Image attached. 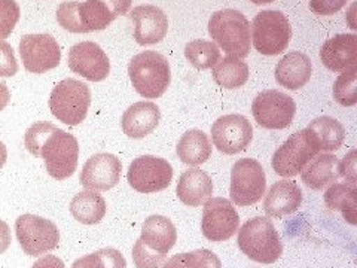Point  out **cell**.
<instances>
[{"mask_svg": "<svg viewBox=\"0 0 357 268\" xmlns=\"http://www.w3.org/2000/svg\"><path fill=\"white\" fill-rule=\"evenodd\" d=\"M26 149L40 156L51 177L64 181L70 177L79 160V144L73 134L55 127L51 122H35L24 136Z\"/></svg>", "mask_w": 357, "mask_h": 268, "instance_id": "1", "label": "cell"}, {"mask_svg": "<svg viewBox=\"0 0 357 268\" xmlns=\"http://www.w3.org/2000/svg\"><path fill=\"white\" fill-rule=\"evenodd\" d=\"M132 0H86L63 2L57 8L59 24L72 33H91L105 30L119 15H126Z\"/></svg>", "mask_w": 357, "mask_h": 268, "instance_id": "2", "label": "cell"}, {"mask_svg": "<svg viewBox=\"0 0 357 268\" xmlns=\"http://www.w3.org/2000/svg\"><path fill=\"white\" fill-rule=\"evenodd\" d=\"M208 33L229 57L244 59L250 52V22L237 9H222L210 17Z\"/></svg>", "mask_w": 357, "mask_h": 268, "instance_id": "3", "label": "cell"}, {"mask_svg": "<svg viewBox=\"0 0 357 268\" xmlns=\"http://www.w3.org/2000/svg\"><path fill=\"white\" fill-rule=\"evenodd\" d=\"M128 75L132 87L143 98L161 97L172 82L170 64L162 54L143 51L130 60Z\"/></svg>", "mask_w": 357, "mask_h": 268, "instance_id": "4", "label": "cell"}, {"mask_svg": "<svg viewBox=\"0 0 357 268\" xmlns=\"http://www.w3.org/2000/svg\"><path fill=\"white\" fill-rule=\"evenodd\" d=\"M238 248L255 262L274 264L283 253V243L274 223L262 216L249 219L238 231Z\"/></svg>", "mask_w": 357, "mask_h": 268, "instance_id": "5", "label": "cell"}, {"mask_svg": "<svg viewBox=\"0 0 357 268\" xmlns=\"http://www.w3.org/2000/svg\"><path fill=\"white\" fill-rule=\"evenodd\" d=\"M91 91L86 84L67 77L54 87L50 97L52 115L66 126H79L88 115Z\"/></svg>", "mask_w": 357, "mask_h": 268, "instance_id": "6", "label": "cell"}, {"mask_svg": "<svg viewBox=\"0 0 357 268\" xmlns=\"http://www.w3.org/2000/svg\"><path fill=\"white\" fill-rule=\"evenodd\" d=\"M292 27L280 10H262L252 22V40L256 51L262 55H278L289 47Z\"/></svg>", "mask_w": 357, "mask_h": 268, "instance_id": "7", "label": "cell"}, {"mask_svg": "<svg viewBox=\"0 0 357 268\" xmlns=\"http://www.w3.org/2000/svg\"><path fill=\"white\" fill-rule=\"evenodd\" d=\"M266 189V176L259 161L241 158L231 170V200L238 207H248L262 198Z\"/></svg>", "mask_w": 357, "mask_h": 268, "instance_id": "8", "label": "cell"}, {"mask_svg": "<svg viewBox=\"0 0 357 268\" xmlns=\"http://www.w3.org/2000/svg\"><path fill=\"white\" fill-rule=\"evenodd\" d=\"M17 240L29 256H40L55 249L60 243V230L55 223L36 216L22 215L15 221Z\"/></svg>", "mask_w": 357, "mask_h": 268, "instance_id": "9", "label": "cell"}, {"mask_svg": "<svg viewBox=\"0 0 357 268\" xmlns=\"http://www.w3.org/2000/svg\"><path fill=\"white\" fill-rule=\"evenodd\" d=\"M319 152L314 139L307 128L292 134L280 148L274 152L271 165L278 176L294 177Z\"/></svg>", "mask_w": 357, "mask_h": 268, "instance_id": "10", "label": "cell"}, {"mask_svg": "<svg viewBox=\"0 0 357 268\" xmlns=\"http://www.w3.org/2000/svg\"><path fill=\"white\" fill-rule=\"evenodd\" d=\"M252 114L258 126L268 130H284L295 118V100L277 89H266L255 97Z\"/></svg>", "mask_w": 357, "mask_h": 268, "instance_id": "11", "label": "cell"}, {"mask_svg": "<svg viewBox=\"0 0 357 268\" xmlns=\"http://www.w3.org/2000/svg\"><path fill=\"white\" fill-rule=\"evenodd\" d=\"M173 179L172 164L153 155H143L130 164L127 181L142 194H152L169 188Z\"/></svg>", "mask_w": 357, "mask_h": 268, "instance_id": "12", "label": "cell"}, {"mask_svg": "<svg viewBox=\"0 0 357 268\" xmlns=\"http://www.w3.org/2000/svg\"><path fill=\"white\" fill-rule=\"evenodd\" d=\"M20 55L26 70L36 75L55 69L61 61L60 45L48 33L22 36L20 40Z\"/></svg>", "mask_w": 357, "mask_h": 268, "instance_id": "13", "label": "cell"}, {"mask_svg": "<svg viewBox=\"0 0 357 268\" xmlns=\"http://www.w3.org/2000/svg\"><path fill=\"white\" fill-rule=\"evenodd\" d=\"M240 216L236 207L227 198H210L203 211L201 230L203 236L210 241H227L238 231Z\"/></svg>", "mask_w": 357, "mask_h": 268, "instance_id": "14", "label": "cell"}, {"mask_svg": "<svg viewBox=\"0 0 357 268\" xmlns=\"http://www.w3.org/2000/svg\"><path fill=\"white\" fill-rule=\"evenodd\" d=\"M252 139L253 127L243 115L231 114L220 117L211 126V140L222 154L237 155L248 149Z\"/></svg>", "mask_w": 357, "mask_h": 268, "instance_id": "15", "label": "cell"}, {"mask_svg": "<svg viewBox=\"0 0 357 268\" xmlns=\"http://www.w3.org/2000/svg\"><path fill=\"white\" fill-rule=\"evenodd\" d=\"M69 67L76 75L84 76L86 81L100 82L110 73V61L107 54L100 45L91 40L79 42L69 51Z\"/></svg>", "mask_w": 357, "mask_h": 268, "instance_id": "16", "label": "cell"}, {"mask_svg": "<svg viewBox=\"0 0 357 268\" xmlns=\"http://www.w3.org/2000/svg\"><path fill=\"white\" fill-rule=\"evenodd\" d=\"M122 163L116 155L96 154L81 170L79 182L89 191H109L121 181Z\"/></svg>", "mask_w": 357, "mask_h": 268, "instance_id": "17", "label": "cell"}, {"mask_svg": "<svg viewBox=\"0 0 357 268\" xmlns=\"http://www.w3.org/2000/svg\"><path fill=\"white\" fill-rule=\"evenodd\" d=\"M134 22V39L139 45H155L161 42L169 31V20L158 6H136L130 14Z\"/></svg>", "mask_w": 357, "mask_h": 268, "instance_id": "18", "label": "cell"}, {"mask_svg": "<svg viewBox=\"0 0 357 268\" xmlns=\"http://www.w3.org/2000/svg\"><path fill=\"white\" fill-rule=\"evenodd\" d=\"M321 63L332 72L349 70L357 64V36L337 35L323 43L320 51Z\"/></svg>", "mask_w": 357, "mask_h": 268, "instance_id": "19", "label": "cell"}, {"mask_svg": "<svg viewBox=\"0 0 357 268\" xmlns=\"http://www.w3.org/2000/svg\"><path fill=\"white\" fill-rule=\"evenodd\" d=\"M303 203V191L294 181H278L268 189L264 209L270 218H283L295 214Z\"/></svg>", "mask_w": 357, "mask_h": 268, "instance_id": "20", "label": "cell"}, {"mask_svg": "<svg viewBox=\"0 0 357 268\" xmlns=\"http://www.w3.org/2000/svg\"><path fill=\"white\" fill-rule=\"evenodd\" d=\"M161 110L153 102H139L122 115V130L131 139H143L160 124Z\"/></svg>", "mask_w": 357, "mask_h": 268, "instance_id": "21", "label": "cell"}, {"mask_svg": "<svg viewBox=\"0 0 357 268\" xmlns=\"http://www.w3.org/2000/svg\"><path fill=\"white\" fill-rule=\"evenodd\" d=\"M176 193L185 206H203L213 195V181L204 170L189 169L178 177Z\"/></svg>", "mask_w": 357, "mask_h": 268, "instance_id": "22", "label": "cell"}, {"mask_svg": "<svg viewBox=\"0 0 357 268\" xmlns=\"http://www.w3.org/2000/svg\"><path fill=\"white\" fill-rule=\"evenodd\" d=\"M140 243L148 249L167 255L177 241V231L173 222L161 215H152L143 222Z\"/></svg>", "mask_w": 357, "mask_h": 268, "instance_id": "23", "label": "cell"}, {"mask_svg": "<svg viewBox=\"0 0 357 268\" xmlns=\"http://www.w3.org/2000/svg\"><path fill=\"white\" fill-rule=\"evenodd\" d=\"M311 60L308 55L292 51L286 54L275 67V80L282 87L292 89L303 88L311 77Z\"/></svg>", "mask_w": 357, "mask_h": 268, "instance_id": "24", "label": "cell"}, {"mask_svg": "<svg viewBox=\"0 0 357 268\" xmlns=\"http://www.w3.org/2000/svg\"><path fill=\"white\" fill-rule=\"evenodd\" d=\"M340 177V160L332 154H317L301 170L303 182L314 191L332 185Z\"/></svg>", "mask_w": 357, "mask_h": 268, "instance_id": "25", "label": "cell"}, {"mask_svg": "<svg viewBox=\"0 0 357 268\" xmlns=\"http://www.w3.org/2000/svg\"><path fill=\"white\" fill-rule=\"evenodd\" d=\"M307 130L314 139L319 152L338 151L345 140V128L340 121L331 117H320L311 121Z\"/></svg>", "mask_w": 357, "mask_h": 268, "instance_id": "26", "label": "cell"}, {"mask_svg": "<svg viewBox=\"0 0 357 268\" xmlns=\"http://www.w3.org/2000/svg\"><path fill=\"white\" fill-rule=\"evenodd\" d=\"M176 151L182 163L188 165H201L210 158L213 147L204 131L194 128L183 134L177 143Z\"/></svg>", "mask_w": 357, "mask_h": 268, "instance_id": "27", "label": "cell"}, {"mask_svg": "<svg viewBox=\"0 0 357 268\" xmlns=\"http://www.w3.org/2000/svg\"><path fill=\"white\" fill-rule=\"evenodd\" d=\"M106 201L97 191H82L76 194L70 203V214L84 225H96L106 215Z\"/></svg>", "mask_w": 357, "mask_h": 268, "instance_id": "28", "label": "cell"}, {"mask_svg": "<svg viewBox=\"0 0 357 268\" xmlns=\"http://www.w3.org/2000/svg\"><path fill=\"white\" fill-rule=\"evenodd\" d=\"M325 203L331 210H340L351 225L357 222V188L353 182H333L325 194Z\"/></svg>", "mask_w": 357, "mask_h": 268, "instance_id": "29", "label": "cell"}, {"mask_svg": "<svg viewBox=\"0 0 357 268\" xmlns=\"http://www.w3.org/2000/svg\"><path fill=\"white\" fill-rule=\"evenodd\" d=\"M213 69V80L219 87L227 89H236L243 87L249 80V66L241 59L225 57L219 60Z\"/></svg>", "mask_w": 357, "mask_h": 268, "instance_id": "30", "label": "cell"}, {"mask_svg": "<svg viewBox=\"0 0 357 268\" xmlns=\"http://www.w3.org/2000/svg\"><path fill=\"white\" fill-rule=\"evenodd\" d=\"M185 55L195 69L207 70L215 67V64L220 60V50L215 42L195 39L186 43Z\"/></svg>", "mask_w": 357, "mask_h": 268, "instance_id": "31", "label": "cell"}, {"mask_svg": "<svg viewBox=\"0 0 357 268\" xmlns=\"http://www.w3.org/2000/svg\"><path fill=\"white\" fill-rule=\"evenodd\" d=\"M72 268H127V261L119 251L105 248L76 260Z\"/></svg>", "mask_w": 357, "mask_h": 268, "instance_id": "32", "label": "cell"}, {"mask_svg": "<svg viewBox=\"0 0 357 268\" xmlns=\"http://www.w3.org/2000/svg\"><path fill=\"white\" fill-rule=\"evenodd\" d=\"M333 98L341 106H354L357 103V67L344 70L333 85Z\"/></svg>", "mask_w": 357, "mask_h": 268, "instance_id": "33", "label": "cell"}, {"mask_svg": "<svg viewBox=\"0 0 357 268\" xmlns=\"http://www.w3.org/2000/svg\"><path fill=\"white\" fill-rule=\"evenodd\" d=\"M20 20V6L15 0H0V40L14 31Z\"/></svg>", "mask_w": 357, "mask_h": 268, "instance_id": "34", "label": "cell"}, {"mask_svg": "<svg viewBox=\"0 0 357 268\" xmlns=\"http://www.w3.org/2000/svg\"><path fill=\"white\" fill-rule=\"evenodd\" d=\"M132 261L137 268H160L167 261V255L156 253L137 240L132 248Z\"/></svg>", "mask_w": 357, "mask_h": 268, "instance_id": "35", "label": "cell"}, {"mask_svg": "<svg viewBox=\"0 0 357 268\" xmlns=\"http://www.w3.org/2000/svg\"><path fill=\"white\" fill-rule=\"evenodd\" d=\"M185 268H222L220 260L208 249L182 253Z\"/></svg>", "mask_w": 357, "mask_h": 268, "instance_id": "36", "label": "cell"}, {"mask_svg": "<svg viewBox=\"0 0 357 268\" xmlns=\"http://www.w3.org/2000/svg\"><path fill=\"white\" fill-rule=\"evenodd\" d=\"M18 72V61L13 47L6 40H0V77L14 76Z\"/></svg>", "mask_w": 357, "mask_h": 268, "instance_id": "37", "label": "cell"}, {"mask_svg": "<svg viewBox=\"0 0 357 268\" xmlns=\"http://www.w3.org/2000/svg\"><path fill=\"white\" fill-rule=\"evenodd\" d=\"M347 2L349 0H310V8L317 15H333Z\"/></svg>", "mask_w": 357, "mask_h": 268, "instance_id": "38", "label": "cell"}, {"mask_svg": "<svg viewBox=\"0 0 357 268\" xmlns=\"http://www.w3.org/2000/svg\"><path fill=\"white\" fill-rule=\"evenodd\" d=\"M340 176H344L349 182L356 184V151H351L342 163H340Z\"/></svg>", "mask_w": 357, "mask_h": 268, "instance_id": "39", "label": "cell"}, {"mask_svg": "<svg viewBox=\"0 0 357 268\" xmlns=\"http://www.w3.org/2000/svg\"><path fill=\"white\" fill-rule=\"evenodd\" d=\"M31 268H66V267L59 256L47 255V256H42L40 260H38L35 264H33Z\"/></svg>", "mask_w": 357, "mask_h": 268, "instance_id": "40", "label": "cell"}, {"mask_svg": "<svg viewBox=\"0 0 357 268\" xmlns=\"http://www.w3.org/2000/svg\"><path fill=\"white\" fill-rule=\"evenodd\" d=\"M10 240H13V236H10L8 223L5 221H0V255L8 251L10 246Z\"/></svg>", "mask_w": 357, "mask_h": 268, "instance_id": "41", "label": "cell"}, {"mask_svg": "<svg viewBox=\"0 0 357 268\" xmlns=\"http://www.w3.org/2000/svg\"><path fill=\"white\" fill-rule=\"evenodd\" d=\"M10 100V93L5 82H0V112H2Z\"/></svg>", "mask_w": 357, "mask_h": 268, "instance_id": "42", "label": "cell"}, {"mask_svg": "<svg viewBox=\"0 0 357 268\" xmlns=\"http://www.w3.org/2000/svg\"><path fill=\"white\" fill-rule=\"evenodd\" d=\"M162 268H185L183 265V260H182V253L174 255L169 261H165Z\"/></svg>", "mask_w": 357, "mask_h": 268, "instance_id": "43", "label": "cell"}, {"mask_svg": "<svg viewBox=\"0 0 357 268\" xmlns=\"http://www.w3.org/2000/svg\"><path fill=\"white\" fill-rule=\"evenodd\" d=\"M6 160H8V149L5 147V143L0 142V169L5 165Z\"/></svg>", "mask_w": 357, "mask_h": 268, "instance_id": "44", "label": "cell"}, {"mask_svg": "<svg viewBox=\"0 0 357 268\" xmlns=\"http://www.w3.org/2000/svg\"><path fill=\"white\" fill-rule=\"evenodd\" d=\"M252 3H255V5H258V6H261V5H270V3H273L274 0H250Z\"/></svg>", "mask_w": 357, "mask_h": 268, "instance_id": "45", "label": "cell"}]
</instances>
